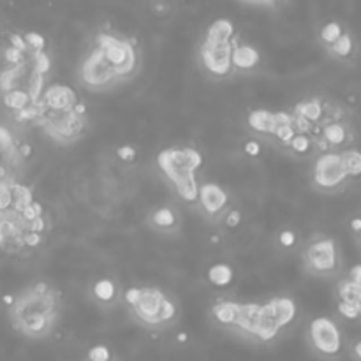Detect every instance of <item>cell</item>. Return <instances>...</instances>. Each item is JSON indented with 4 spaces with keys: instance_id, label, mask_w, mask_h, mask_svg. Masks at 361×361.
Listing matches in <instances>:
<instances>
[{
    "instance_id": "cell-1",
    "label": "cell",
    "mask_w": 361,
    "mask_h": 361,
    "mask_svg": "<svg viewBox=\"0 0 361 361\" xmlns=\"http://www.w3.org/2000/svg\"><path fill=\"white\" fill-rule=\"evenodd\" d=\"M62 314L60 291L46 280H37L15 294L9 307L13 326L27 339H46L57 328Z\"/></svg>"
},
{
    "instance_id": "cell-2",
    "label": "cell",
    "mask_w": 361,
    "mask_h": 361,
    "mask_svg": "<svg viewBox=\"0 0 361 361\" xmlns=\"http://www.w3.org/2000/svg\"><path fill=\"white\" fill-rule=\"evenodd\" d=\"M90 46L99 51L120 85L133 79L140 72L141 50L140 43L134 37L111 27H104L97 29Z\"/></svg>"
},
{
    "instance_id": "cell-3",
    "label": "cell",
    "mask_w": 361,
    "mask_h": 361,
    "mask_svg": "<svg viewBox=\"0 0 361 361\" xmlns=\"http://www.w3.org/2000/svg\"><path fill=\"white\" fill-rule=\"evenodd\" d=\"M157 166L168 178L176 196L185 203L196 204L199 182L197 171L203 166V155L194 147H169L159 152Z\"/></svg>"
},
{
    "instance_id": "cell-4",
    "label": "cell",
    "mask_w": 361,
    "mask_h": 361,
    "mask_svg": "<svg viewBox=\"0 0 361 361\" xmlns=\"http://www.w3.org/2000/svg\"><path fill=\"white\" fill-rule=\"evenodd\" d=\"M122 298L133 317L147 328L171 326L180 315L178 303L159 287L131 286L124 291Z\"/></svg>"
},
{
    "instance_id": "cell-5",
    "label": "cell",
    "mask_w": 361,
    "mask_h": 361,
    "mask_svg": "<svg viewBox=\"0 0 361 361\" xmlns=\"http://www.w3.org/2000/svg\"><path fill=\"white\" fill-rule=\"evenodd\" d=\"M236 29L231 20L218 18L210 23L199 44V60L204 74L211 79H228L235 74L232 71V41Z\"/></svg>"
},
{
    "instance_id": "cell-6",
    "label": "cell",
    "mask_w": 361,
    "mask_h": 361,
    "mask_svg": "<svg viewBox=\"0 0 361 361\" xmlns=\"http://www.w3.org/2000/svg\"><path fill=\"white\" fill-rule=\"evenodd\" d=\"M36 126H39L55 143L72 145L81 140L88 131V111L83 100L72 107L39 106Z\"/></svg>"
},
{
    "instance_id": "cell-7",
    "label": "cell",
    "mask_w": 361,
    "mask_h": 361,
    "mask_svg": "<svg viewBox=\"0 0 361 361\" xmlns=\"http://www.w3.org/2000/svg\"><path fill=\"white\" fill-rule=\"evenodd\" d=\"M247 126L258 136L266 138L286 150L296 134L291 111L252 110L247 114Z\"/></svg>"
},
{
    "instance_id": "cell-8",
    "label": "cell",
    "mask_w": 361,
    "mask_h": 361,
    "mask_svg": "<svg viewBox=\"0 0 361 361\" xmlns=\"http://www.w3.org/2000/svg\"><path fill=\"white\" fill-rule=\"evenodd\" d=\"M303 265L314 277H333L339 273L342 258L335 239L322 232L312 235L303 249Z\"/></svg>"
},
{
    "instance_id": "cell-9",
    "label": "cell",
    "mask_w": 361,
    "mask_h": 361,
    "mask_svg": "<svg viewBox=\"0 0 361 361\" xmlns=\"http://www.w3.org/2000/svg\"><path fill=\"white\" fill-rule=\"evenodd\" d=\"M298 314V307L293 298L275 296L266 303H261L258 317V329L254 339L258 342H272L294 321Z\"/></svg>"
},
{
    "instance_id": "cell-10",
    "label": "cell",
    "mask_w": 361,
    "mask_h": 361,
    "mask_svg": "<svg viewBox=\"0 0 361 361\" xmlns=\"http://www.w3.org/2000/svg\"><path fill=\"white\" fill-rule=\"evenodd\" d=\"M349 176L343 169L340 152H329V154H319L315 157L310 173V183L317 192L333 194L343 189Z\"/></svg>"
},
{
    "instance_id": "cell-11",
    "label": "cell",
    "mask_w": 361,
    "mask_h": 361,
    "mask_svg": "<svg viewBox=\"0 0 361 361\" xmlns=\"http://www.w3.org/2000/svg\"><path fill=\"white\" fill-rule=\"evenodd\" d=\"M307 340L312 349L326 360L339 357L343 350L342 332L339 324L326 315L312 319L307 329Z\"/></svg>"
},
{
    "instance_id": "cell-12",
    "label": "cell",
    "mask_w": 361,
    "mask_h": 361,
    "mask_svg": "<svg viewBox=\"0 0 361 361\" xmlns=\"http://www.w3.org/2000/svg\"><path fill=\"white\" fill-rule=\"evenodd\" d=\"M78 81L83 88L90 90V92H106V90L120 85L117 76L107 67L99 51L92 46L88 48V51L83 55L81 62H79Z\"/></svg>"
},
{
    "instance_id": "cell-13",
    "label": "cell",
    "mask_w": 361,
    "mask_h": 361,
    "mask_svg": "<svg viewBox=\"0 0 361 361\" xmlns=\"http://www.w3.org/2000/svg\"><path fill=\"white\" fill-rule=\"evenodd\" d=\"M310 138L314 141L315 152L329 154V152L346 150V147L353 140V133H350L349 124L343 122V120H335V122L319 127Z\"/></svg>"
},
{
    "instance_id": "cell-14",
    "label": "cell",
    "mask_w": 361,
    "mask_h": 361,
    "mask_svg": "<svg viewBox=\"0 0 361 361\" xmlns=\"http://www.w3.org/2000/svg\"><path fill=\"white\" fill-rule=\"evenodd\" d=\"M229 194L218 183L206 182L199 183L196 208L208 218V221H218L229 210Z\"/></svg>"
},
{
    "instance_id": "cell-15",
    "label": "cell",
    "mask_w": 361,
    "mask_h": 361,
    "mask_svg": "<svg viewBox=\"0 0 361 361\" xmlns=\"http://www.w3.org/2000/svg\"><path fill=\"white\" fill-rule=\"evenodd\" d=\"M232 71L235 72H254L261 69L263 57L261 51L254 46V44L247 43V41L239 39L236 34L235 41H232Z\"/></svg>"
},
{
    "instance_id": "cell-16",
    "label": "cell",
    "mask_w": 361,
    "mask_h": 361,
    "mask_svg": "<svg viewBox=\"0 0 361 361\" xmlns=\"http://www.w3.org/2000/svg\"><path fill=\"white\" fill-rule=\"evenodd\" d=\"M259 310H261V303H239L238 301L235 321L229 329H235L236 333L247 336V339H254L256 329H258Z\"/></svg>"
},
{
    "instance_id": "cell-17",
    "label": "cell",
    "mask_w": 361,
    "mask_h": 361,
    "mask_svg": "<svg viewBox=\"0 0 361 361\" xmlns=\"http://www.w3.org/2000/svg\"><path fill=\"white\" fill-rule=\"evenodd\" d=\"M147 221H148V225H150L154 231L173 232L178 229L180 215L176 214L175 208L168 206V204H162V206L154 208V210L148 214Z\"/></svg>"
},
{
    "instance_id": "cell-18",
    "label": "cell",
    "mask_w": 361,
    "mask_h": 361,
    "mask_svg": "<svg viewBox=\"0 0 361 361\" xmlns=\"http://www.w3.org/2000/svg\"><path fill=\"white\" fill-rule=\"evenodd\" d=\"M206 280L208 284H211L214 287L218 289H225L232 284L235 280V270L228 265V263H215L208 268L206 272Z\"/></svg>"
},
{
    "instance_id": "cell-19",
    "label": "cell",
    "mask_w": 361,
    "mask_h": 361,
    "mask_svg": "<svg viewBox=\"0 0 361 361\" xmlns=\"http://www.w3.org/2000/svg\"><path fill=\"white\" fill-rule=\"evenodd\" d=\"M336 294H339V301L353 305L361 317V286L360 284L350 282L349 279L340 280V282L336 284Z\"/></svg>"
},
{
    "instance_id": "cell-20",
    "label": "cell",
    "mask_w": 361,
    "mask_h": 361,
    "mask_svg": "<svg viewBox=\"0 0 361 361\" xmlns=\"http://www.w3.org/2000/svg\"><path fill=\"white\" fill-rule=\"evenodd\" d=\"M93 300L100 305H113L118 300V287L111 279H99L92 286Z\"/></svg>"
},
{
    "instance_id": "cell-21",
    "label": "cell",
    "mask_w": 361,
    "mask_h": 361,
    "mask_svg": "<svg viewBox=\"0 0 361 361\" xmlns=\"http://www.w3.org/2000/svg\"><path fill=\"white\" fill-rule=\"evenodd\" d=\"M2 103H4V106L8 107L13 114H16L22 110H25V107H29L30 104H34V100L30 99L29 93L23 92V90H13V92H8L2 96Z\"/></svg>"
},
{
    "instance_id": "cell-22",
    "label": "cell",
    "mask_w": 361,
    "mask_h": 361,
    "mask_svg": "<svg viewBox=\"0 0 361 361\" xmlns=\"http://www.w3.org/2000/svg\"><path fill=\"white\" fill-rule=\"evenodd\" d=\"M340 157H342L343 169H346L349 180L360 178L361 176V152L356 150V148H346V150L340 152Z\"/></svg>"
},
{
    "instance_id": "cell-23",
    "label": "cell",
    "mask_w": 361,
    "mask_h": 361,
    "mask_svg": "<svg viewBox=\"0 0 361 361\" xmlns=\"http://www.w3.org/2000/svg\"><path fill=\"white\" fill-rule=\"evenodd\" d=\"M328 50V53L332 55V57H336V58H349L354 55V39L353 36H350L349 32H343L342 36L339 37V39L335 41V43L332 44L329 48H326Z\"/></svg>"
},
{
    "instance_id": "cell-24",
    "label": "cell",
    "mask_w": 361,
    "mask_h": 361,
    "mask_svg": "<svg viewBox=\"0 0 361 361\" xmlns=\"http://www.w3.org/2000/svg\"><path fill=\"white\" fill-rule=\"evenodd\" d=\"M287 152H291V154L298 155V157H308L310 154H314V141H312V138L308 136V134H301V133H296L294 134V138L291 140L289 147H287Z\"/></svg>"
},
{
    "instance_id": "cell-25",
    "label": "cell",
    "mask_w": 361,
    "mask_h": 361,
    "mask_svg": "<svg viewBox=\"0 0 361 361\" xmlns=\"http://www.w3.org/2000/svg\"><path fill=\"white\" fill-rule=\"evenodd\" d=\"M343 32H346V30L342 29V25H340L339 22H328L321 27V30H319V41H321L322 46L329 48Z\"/></svg>"
},
{
    "instance_id": "cell-26",
    "label": "cell",
    "mask_w": 361,
    "mask_h": 361,
    "mask_svg": "<svg viewBox=\"0 0 361 361\" xmlns=\"http://www.w3.org/2000/svg\"><path fill=\"white\" fill-rule=\"evenodd\" d=\"M23 37H25V43L29 46L30 53L37 55V53H44L48 50V41L44 39V36L37 32H23Z\"/></svg>"
},
{
    "instance_id": "cell-27",
    "label": "cell",
    "mask_w": 361,
    "mask_h": 361,
    "mask_svg": "<svg viewBox=\"0 0 361 361\" xmlns=\"http://www.w3.org/2000/svg\"><path fill=\"white\" fill-rule=\"evenodd\" d=\"M13 210L11 183H0V214Z\"/></svg>"
},
{
    "instance_id": "cell-28",
    "label": "cell",
    "mask_w": 361,
    "mask_h": 361,
    "mask_svg": "<svg viewBox=\"0 0 361 361\" xmlns=\"http://www.w3.org/2000/svg\"><path fill=\"white\" fill-rule=\"evenodd\" d=\"M277 242H279V245L284 251H289V249H294V245H296L298 236L293 229H282L279 236H277Z\"/></svg>"
},
{
    "instance_id": "cell-29",
    "label": "cell",
    "mask_w": 361,
    "mask_h": 361,
    "mask_svg": "<svg viewBox=\"0 0 361 361\" xmlns=\"http://www.w3.org/2000/svg\"><path fill=\"white\" fill-rule=\"evenodd\" d=\"M88 361H111L113 360V354H111L110 347L106 346H93L92 349L88 350V356H86Z\"/></svg>"
},
{
    "instance_id": "cell-30",
    "label": "cell",
    "mask_w": 361,
    "mask_h": 361,
    "mask_svg": "<svg viewBox=\"0 0 361 361\" xmlns=\"http://www.w3.org/2000/svg\"><path fill=\"white\" fill-rule=\"evenodd\" d=\"M117 155H118V159H120V161L134 162L138 157V152H136V148L131 147V145H124V147H118Z\"/></svg>"
},
{
    "instance_id": "cell-31",
    "label": "cell",
    "mask_w": 361,
    "mask_h": 361,
    "mask_svg": "<svg viewBox=\"0 0 361 361\" xmlns=\"http://www.w3.org/2000/svg\"><path fill=\"white\" fill-rule=\"evenodd\" d=\"M222 221H224V224L228 225V228H236V225H239V222H242V211H238L236 208H231V210L225 211Z\"/></svg>"
},
{
    "instance_id": "cell-32",
    "label": "cell",
    "mask_w": 361,
    "mask_h": 361,
    "mask_svg": "<svg viewBox=\"0 0 361 361\" xmlns=\"http://www.w3.org/2000/svg\"><path fill=\"white\" fill-rule=\"evenodd\" d=\"M336 308H339L340 315H342V317H346V319H349V321H356V319H360V314H357V310L353 307V305L343 303V301H339Z\"/></svg>"
},
{
    "instance_id": "cell-33",
    "label": "cell",
    "mask_w": 361,
    "mask_h": 361,
    "mask_svg": "<svg viewBox=\"0 0 361 361\" xmlns=\"http://www.w3.org/2000/svg\"><path fill=\"white\" fill-rule=\"evenodd\" d=\"M261 150H263V147L259 141H256V140L245 141L244 152H245V155H249V157H258V155H261Z\"/></svg>"
},
{
    "instance_id": "cell-34",
    "label": "cell",
    "mask_w": 361,
    "mask_h": 361,
    "mask_svg": "<svg viewBox=\"0 0 361 361\" xmlns=\"http://www.w3.org/2000/svg\"><path fill=\"white\" fill-rule=\"evenodd\" d=\"M347 279H349L350 282L360 284V286H361V263H360V265H354L353 268L349 270V277H347Z\"/></svg>"
},
{
    "instance_id": "cell-35",
    "label": "cell",
    "mask_w": 361,
    "mask_h": 361,
    "mask_svg": "<svg viewBox=\"0 0 361 361\" xmlns=\"http://www.w3.org/2000/svg\"><path fill=\"white\" fill-rule=\"evenodd\" d=\"M353 357L356 361H361V340H357L353 346Z\"/></svg>"
},
{
    "instance_id": "cell-36",
    "label": "cell",
    "mask_w": 361,
    "mask_h": 361,
    "mask_svg": "<svg viewBox=\"0 0 361 361\" xmlns=\"http://www.w3.org/2000/svg\"><path fill=\"white\" fill-rule=\"evenodd\" d=\"M350 229H353L354 232H361V217H354L353 221H350Z\"/></svg>"
},
{
    "instance_id": "cell-37",
    "label": "cell",
    "mask_w": 361,
    "mask_h": 361,
    "mask_svg": "<svg viewBox=\"0 0 361 361\" xmlns=\"http://www.w3.org/2000/svg\"><path fill=\"white\" fill-rule=\"evenodd\" d=\"M2 301H4V305L11 307V305L15 303V294H6V296L2 298Z\"/></svg>"
},
{
    "instance_id": "cell-38",
    "label": "cell",
    "mask_w": 361,
    "mask_h": 361,
    "mask_svg": "<svg viewBox=\"0 0 361 361\" xmlns=\"http://www.w3.org/2000/svg\"><path fill=\"white\" fill-rule=\"evenodd\" d=\"M178 342H187V333H180Z\"/></svg>"
},
{
    "instance_id": "cell-39",
    "label": "cell",
    "mask_w": 361,
    "mask_h": 361,
    "mask_svg": "<svg viewBox=\"0 0 361 361\" xmlns=\"http://www.w3.org/2000/svg\"><path fill=\"white\" fill-rule=\"evenodd\" d=\"M0 251H2V235H0Z\"/></svg>"
},
{
    "instance_id": "cell-40",
    "label": "cell",
    "mask_w": 361,
    "mask_h": 361,
    "mask_svg": "<svg viewBox=\"0 0 361 361\" xmlns=\"http://www.w3.org/2000/svg\"><path fill=\"white\" fill-rule=\"evenodd\" d=\"M360 242H361V232H360Z\"/></svg>"
},
{
    "instance_id": "cell-41",
    "label": "cell",
    "mask_w": 361,
    "mask_h": 361,
    "mask_svg": "<svg viewBox=\"0 0 361 361\" xmlns=\"http://www.w3.org/2000/svg\"><path fill=\"white\" fill-rule=\"evenodd\" d=\"M111 361H113V360H111Z\"/></svg>"
}]
</instances>
